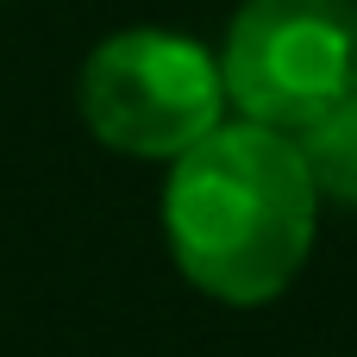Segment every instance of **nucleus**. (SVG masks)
<instances>
[{"instance_id": "1", "label": "nucleus", "mask_w": 357, "mask_h": 357, "mask_svg": "<svg viewBox=\"0 0 357 357\" xmlns=\"http://www.w3.org/2000/svg\"><path fill=\"white\" fill-rule=\"evenodd\" d=\"M163 238L201 295L226 307L276 301L320 238V188L301 144L251 119H220L169 163Z\"/></svg>"}, {"instance_id": "4", "label": "nucleus", "mask_w": 357, "mask_h": 357, "mask_svg": "<svg viewBox=\"0 0 357 357\" xmlns=\"http://www.w3.org/2000/svg\"><path fill=\"white\" fill-rule=\"evenodd\" d=\"M295 144H301V157H307L314 188L333 195V201H345V207H357V88L320 119V126H307Z\"/></svg>"}, {"instance_id": "3", "label": "nucleus", "mask_w": 357, "mask_h": 357, "mask_svg": "<svg viewBox=\"0 0 357 357\" xmlns=\"http://www.w3.org/2000/svg\"><path fill=\"white\" fill-rule=\"evenodd\" d=\"M220 82L238 119L301 138L357 88V0H245Z\"/></svg>"}, {"instance_id": "2", "label": "nucleus", "mask_w": 357, "mask_h": 357, "mask_svg": "<svg viewBox=\"0 0 357 357\" xmlns=\"http://www.w3.org/2000/svg\"><path fill=\"white\" fill-rule=\"evenodd\" d=\"M82 119L107 151L176 163L188 144H201L226 119V82L220 56L182 31L132 25L88 50L75 82Z\"/></svg>"}]
</instances>
